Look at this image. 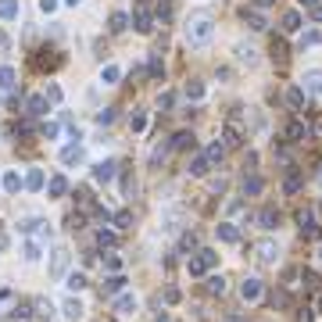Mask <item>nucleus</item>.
<instances>
[{"label":"nucleus","instance_id":"obj_1","mask_svg":"<svg viewBox=\"0 0 322 322\" xmlns=\"http://www.w3.org/2000/svg\"><path fill=\"white\" fill-rule=\"evenodd\" d=\"M211 36H215L211 14H193V18L186 22V43L190 47H204V43H211Z\"/></svg>","mask_w":322,"mask_h":322},{"label":"nucleus","instance_id":"obj_2","mask_svg":"<svg viewBox=\"0 0 322 322\" xmlns=\"http://www.w3.org/2000/svg\"><path fill=\"white\" fill-rule=\"evenodd\" d=\"M215 262H219V254H215V251H197L190 262H186V269H190V276H204Z\"/></svg>","mask_w":322,"mask_h":322},{"label":"nucleus","instance_id":"obj_3","mask_svg":"<svg viewBox=\"0 0 322 322\" xmlns=\"http://www.w3.org/2000/svg\"><path fill=\"white\" fill-rule=\"evenodd\" d=\"M301 90L304 93H315V97H322V68H308L301 75Z\"/></svg>","mask_w":322,"mask_h":322},{"label":"nucleus","instance_id":"obj_4","mask_svg":"<svg viewBox=\"0 0 322 322\" xmlns=\"http://www.w3.org/2000/svg\"><path fill=\"white\" fill-rule=\"evenodd\" d=\"M262 294H265L262 279H243V283H240V297H243V301H262Z\"/></svg>","mask_w":322,"mask_h":322},{"label":"nucleus","instance_id":"obj_5","mask_svg":"<svg viewBox=\"0 0 322 322\" xmlns=\"http://www.w3.org/2000/svg\"><path fill=\"white\" fill-rule=\"evenodd\" d=\"M276 258H279V247H276L272 240L258 243V262H262V265H276Z\"/></svg>","mask_w":322,"mask_h":322},{"label":"nucleus","instance_id":"obj_6","mask_svg":"<svg viewBox=\"0 0 322 322\" xmlns=\"http://www.w3.org/2000/svg\"><path fill=\"white\" fill-rule=\"evenodd\" d=\"M179 222H183V208H168V211L161 215V229H165V233H176Z\"/></svg>","mask_w":322,"mask_h":322},{"label":"nucleus","instance_id":"obj_7","mask_svg":"<svg viewBox=\"0 0 322 322\" xmlns=\"http://www.w3.org/2000/svg\"><path fill=\"white\" fill-rule=\"evenodd\" d=\"M215 233H219L222 243H240V229L233 222H219V226H215Z\"/></svg>","mask_w":322,"mask_h":322},{"label":"nucleus","instance_id":"obj_8","mask_svg":"<svg viewBox=\"0 0 322 322\" xmlns=\"http://www.w3.org/2000/svg\"><path fill=\"white\" fill-rule=\"evenodd\" d=\"M276 222H279V211H276L272 204L258 211V226H262V229H276Z\"/></svg>","mask_w":322,"mask_h":322},{"label":"nucleus","instance_id":"obj_9","mask_svg":"<svg viewBox=\"0 0 322 322\" xmlns=\"http://www.w3.org/2000/svg\"><path fill=\"white\" fill-rule=\"evenodd\" d=\"M136 29H140V33H150V29H154V14H150L147 7H136Z\"/></svg>","mask_w":322,"mask_h":322},{"label":"nucleus","instance_id":"obj_10","mask_svg":"<svg viewBox=\"0 0 322 322\" xmlns=\"http://www.w3.org/2000/svg\"><path fill=\"white\" fill-rule=\"evenodd\" d=\"M93 179H97V183H111V179H115V161H100V165L93 168Z\"/></svg>","mask_w":322,"mask_h":322},{"label":"nucleus","instance_id":"obj_11","mask_svg":"<svg viewBox=\"0 0 322 322\" xmlns=\"http://www.w3.org/2000/svg\"><path fill=\"white\" fill-rule=\"evenodd\" d=\"M115 312H118V315H136V297H133V294H122V297L115 301Z\"/></svg>","mask_w":322,"mask_h":322},{"label":"nucleus","instance_id":"obj_12","mask_svg":"<svg viewBox=\"0 0 322 322\" xmlns=\"http://www.w3.org/2000/svg\"><path fill=\"white\" fill-rule=\"evenodd\" d=\"M304 136H308V126H304V122H290V126H286V140L290 143H301Z\"/></svg>","mask_w":322,"mask_h":322},{"label":"nucleus","instance_id":"obj_13","mask_svg":"<svg viewBox=\"0 0 322 322\" xmlns=\"http://www.w3.org/2000/svg\"><path fill=\"white\" fill-rule=\"evenodd\" d=\"M236 61H240V65H247V68H254V65H258V50L240 43V47H236Z\"/></svg>","mask_w":322,"mask_h":322},{"label":"nucleus","instance_id":"obj_14","mask_svg":"<svg viewBox=\"0 0 322 322\" xmlns=\"http://www.w3.org/2000/svg\"><path fill=\"white\" fill-rule=\"evenodd\" d=\"M262 190H265V179L262 176H247V179H243V193L254 197V193H262Z\"/></svg>","mask_w":322,"mask_h":322},{"label":"nucleus","instance_id":"obj_15","mask_svg":"<svg viewBox=\"0 0 322 322\" xmlns=\"http://www.w3.org/2000/svg\"><path fill=\"white\" fill-rule=\"evenodd\" d=\"M222 147H240V129L236 126H226L222 129Z\"/></svg>","mask_w":322,"mask_h":322},{"label":"nucleus","instance_id":"obj_16","mask_svg":"<svg viewBox=\"0 0 322 322\" xmlns=\"http://www.w3.org/2000/svg\"><path fill=\"white\" fill-rule=\"evenodd\" d=\"M68 265V251H54V262H50V276H61Z\"/></svg>","mask_w":322,"mask_h":322},{"label":"nucleus","instance_id":"obj_17","mask_svg":"<svg viewBox=\"0 0 322 322\" xmlns=\"http://www.w3.org/2000/svg\"><path fill=\"white\" fill-rule=\"evenodd\" d=\"M297 29H301V14L297 11H286L283 14V33H297Z\"/></svg>","mask_w":322,"mask_h":322},{"label":"nucleus","instance_id":"obj_18","mask_svg":"<svg viewBox=\"0 0 322 322\" xmlns=\"http://www.w3.org/2000/svg\"><path fill=\"white\" fill-rule=\"evenodd\" d=\"M172 147H176V150H186V147H193V133H186V129H183V133H176V136H172Z\"/></svg>","mask_w":322,"mask_h":322},{"label":"nucleus","instance_id":"obj_19","mask_svg":"<svg viewBox=\"0 0 322 322\" xmlns=\"http://www.w3.org/2000/svg\"><path fill=\"white\" fill-rule=\"evenodd\" d=\"M286 104L294 107V111H297V107H304V90H301V86H294V90H286Z\"/></svg>","mask_w":322,"mask_h":322},{"label":"nucleus","instance_id":"obj_20","mask_svg":"<svg viewBox=\"0 0 322 322\" xmlns=\"http://www.w3.org/2000/svg\"><path fill=\"white\" fill-rule=\"evenodd\" d=\"M208 168H211V161H208L204 154H197L193 165H190V176H208Z\"/></svg>","mask_w":322,"mask_h":322},{"label":"nucleus","instance_id":"obj_21","mask_svg":"<svg viewBox=\"0 0 322 322\" xmlns=\"http://www.w3.org/2000/svg\"><path fill=\"white\" fill-rule=\"evenodd\" d=\"M61 312H65V319H83V304L75 301V297H68V301H65V308H61Z\"/></svg>","mask_w":322,"mask_h":322},{"label":"nucleus","instance_id":"obj_22","mask_svg":"<svg viewBox=\"0 0 322 322\" xmlns=\"http://www.w3.org/2000/svg\"><path fill=\"white\" fill-rule=\"evenodd\" d=\"M0 86H4L7 93L14 90V68H11V65H4V68H0Z\"/></svg>","mask_w":322,"mask_h":322},{"label":"nucleus","instance_id":"obj_23","mask_svg":"<svg viewBox=\"0 0 322 322\" xmlns=\"http://www.w3.org/2000/svg\"><path fill=\"white\" fill-rule=\"evenodd\" d=\"M29 115H43V111H47V97H29Z\"/></svg>","mask_w":322,"mask_h":322},{"label":"nucleus","instance_id":"obj_24","mask_svg":"<svg viewBox=\"0 0 322 322\" xmlns=\"http://www.w3.org/2000/svg\"><path fill=\"white\" fill-rule=\"evenodd\" d=\"M243 18H247V25H251V29H258V33L265 29V18H262V14H258L254 7H251V11H243Z\"/></svg>","mask_w":322,"mask_h":322},{"label":"nucleus","instance_id":"obj_25","mask_svg":"<svg viewBox=\"0 0 322 322\" xmlns=\"http://www.w3.org/2000/svg\"><path fill=\"white\" fill-rule=\"evenodd\" d=\"M222 154H226V147H222V143H211V147L204 150V158H208L211 165H219V161H222Z\"/></svg>","mask_w":322,"mask_h":322},{"label":"nucleus","instance_id":"obj_26","mask_svg":"<svg viewBox=\"0 0 322 322\" xmlns=\"http://www.w3.org/2000/svg\"><path fill=\"white\" fill-rule=\"evenodd\" d=\"M18 14V0H0V18H14Z\"/></svg>","mask_w":322,"mask_h":322},{"label":"nucleus","instance_id":"obj_27","mask_svg":"<svg viewBox=\"0 0 322 322\" xmlns=\"http://www.w3.org/2000/svg\"><path fill=\"white\" fill-rule=\"evenodd\" d=\"M4 190H7V193H18V190H22L18 172H7V176H4Z\"/></svg>","mask_w":322,"mask_h":322},{"label":"nucleus","instance_id":"obj_28","mask_svg":"<svg viewBox=\"0 0 322 322\" xmlns=\"http://www.w3.org/2000/svg\"><path fill=\"white\" fill-rule=\"evenodd\" d=\"M122 286H126V279H122V276H111V279L104 283V294H122Z\"/></svg>","mask_w":322,"mask_h":322},{"label":"nucleus","instance_id":"obj_29","mask_svg":"<svg viewBox=\"0 0 322 322\" xmlns=\"http://www.w3.org/2000/svg\"><path fill=\"white\" fill-rule=\"evenodd\" d=\"M61 161H65V165L83 161V150H79V147H65V150H61Z\"/></svg>","mask_w":322,"mask_h":322},{"label":"nucleus","instance_id":"obj_30","mask_svg":"<svg viewBox=\"0 0 322 322\" xmlns=\"http://www.w3.org/2000/svg\"><path fill=\"white\" fill-rule=\"evenodd\" d=\"M126 25H129V14H126V11H115V14H111V29H115V33H122Z\"/></svg>","mask_w":322,"mask_h":322},{"label":"nucleus","instance_id":"obj_31","mask_svg":"<svg viewBox=\"0 0 322 322\" xmlns=\"http://www.w3.org/2000/svg\"><path fill=\"white\" fill-rule=\"evenodd\" d=\"M186 97H190V100H201V97H204V83H197V79L186 83Z\"/></svg>","mask_w":322,"mask_h":322},{"label":"nucleus","instance_id":"obj_32","mask_svg":"<svg viewBox=\"0 0 322 322\" xmlns=\"http://www.w3.org/2000/svg\"><path fill=\"white\" fill-rule=\"evenodd\" d=\"M208 294H226V279H222V276H211V279H208Z\"/></svg>","mask_w":322,"mask_h":322},{"label":"nucleus","instance_id":"obj_33","mask_svg":"<svg viewBox=\"0 0 322 322\" xmlns=\"http://www.w3.org/2000/svg\"><path fill=\"white\" fill-rule=\"evenodd\" d=\"M65 190H68V183H65V176H54V179H50V193H54V197H61Z\"/></svg>","mask_w":322,"mask_h":322},{"label":"nucleus","instance_id":"obj_34","mask_svg":"<svg viewBox=\"0 0 322 322\" xmlns=\"http://www.w3.org/2000/svg\"><path fill=\"white\" fill-rule=\"evenodd\" d=\"M83 286H86V276L83 272H72L68 276V290H83Z\"/></svg>","mask_w":322,"mask_h":322},{"label":"nucleus","instance_id":"obj_35","mask_svg":"<svg viewBox=\"0 0 322 322\" xmlns=\"http://www.w3.org/2000/svg\"><path fill=\"white\" fill-rule=\"evenodd\" d=\"M272 54H276V61L283 65V61H286V43H283V40H276V43H272Z\"/></svg>","mask_w":322,"mask_h":322},{"label":"nucleus","instance_id":"obj_36","mask_svg":"<svg viewBox=\"0 0 322 322\" xmlns=\"http://www.w3.org/2000/svg\"><path fill=\"white\" fill-rule=\"evenodd\" d=\"M40 186H43V172L33 168V172H29V190H40Z\"/></svg>","mask_w":322,"mask_h":322},{"label":"nucleus","instance_id":"obj_37","mask_svg":"<svg viewBox=\"0 0 322 322\" xmlns=\"http://www.w3.org/2000/svg\"><path fill=\"white\" fill-rule=\"evenodd\" d=\"M115 226H118V229H129V226H133V215H129V211H118V215H115Z\"/></svg>","mask_w":322,"mask_h":322},{"label":"nucleus","instance_id":"obj_38","mask_svg":"<svg viewBox=\"0 0 322 322\" xmlns=\"http://www.w3.org/2000/svg\"><path fill=\"white\" fill-rule=\"evenodd\" d=\"M319 43H322V33H308L301 40V47H319Z\"/></svg>","mask_w":322,"mask_h":322},{"label":"nucleus","instance_id":"obj_39","mask_svg":"<svg viewBox=\"0 0 322 322\" xmlns=\"http://www.w3.org/2000/svg\"><path fill=\"white\" fill-rule=\"evenodd\" d=\"M165 154H168V147L161 143V147H154V154H150V165H161L165 161Z\"/></svg>","mask_w":322,"mask_h":322},{"label":"nucleus","instance_id":"obj_40","mask_svg":"<svg viewBox=\"0 0 322 322\" xmlns=\"http://www.w3.org/2000/svg\"><path fill=\"white\" fill-rule=\"evenodd\" d=\"M97 122H100V126H111V122H115V111H111V107H104V111L97 115Z\"/></svg>","mask_w":322,"mask_h":322},{"label":"nucleus","instance_id":"obj_41","mask_svg":"<svg viewBox=\"0 0 322 322\" xmlns=\"http://www.w3.org/2000/svg\"><path fill=\"white\" fill-rule=\"evenodd\" d=\"M118 75H122V72H118L115 65H107V68H104V83H118Z\"/></svg>","mask_w":322,"mask_h":322},{"label":"nucleus","instance_id":"obj_42","mask_svg":"<svg viewBox=\"0 0 322 322\" xmlns=\"http://www.w3.org/2000/svg\"><path fill=\"white\" fill-rule=\"evenodd\" d=\"M304 279H308V286H312V290H315V286H322V276H319V272H312V269L304 272Z\"/></svg>","mask_w":322,"mask_h":322},{"label":"nucleus","instance_id":"obj_43","mask_svg":"<svg viewBox=\"0 0 322 322\" xmlns=\"http://www.w3.org/2000/svg\"><path fill=\"white\" fill-rule=\"evenodd\" d=\"M297 190H301V179L290 176V179H286V193H297Z\"/></svg>","mask_w":322,"mask_h":322},{"label":"nucleus","instance_id":"obj_44","mask_svg":"<svg viewBox=\"0 0 322 322\" xmlns=\"http://www.w3.org/2000/svg\"><path fill=\"white\" fill-rule=\"evenodd\" d=\"M176 301H179V290L168 286V290H165V304H176Z\"/></svg>","mask_w":322,"mask_h":322},{"label":"nucleus","instance_id":"obj_45","mask_svg":"<svg viewBox=\"0 0 322 322\" xmlns=\"http://www.w3.org/2000/svg\"><path fill=\"white\" fill-rule=\"evenodd\" d=\"M150 79H161V61H158V57L150 61Z\"/></svg>","mask_w":322,"mask_h":322},{"label":"nucleus","instance_id":"obj_46","mask_svg":"<svg viewBox=\"0 0 322 322\" xmlns=\"http://www.w3.org/2000/svg\"><path fill=\"white\" fill-rule=\"evenodd\" d=\"M25 258H29V262H33V258H40V247H36V243H25Z\"/></svg>","mask_w":322,"mask_h":322},{"label":"nucleus","instance_id":"obj_47","mask_svg":"<svg viewBox=\"0 0 322 322\" xmlns=\"http://www.w3.org/2000/svg\"><path fill=\"white\" fill-rule=\"evenodd\" d=\"M193 243H197V236H193V233H186V236H183V243H179V247H183V251H190Z\"/></svg>","mask_w":322,"mask_h":322},{"label":"nucleus","instance_id":"obj_48","mask_svg":"<svg viewBox=\"0 0 322 322\" xmlns=\"http://www.w3.org/2000/svg\"><path fill=\"white\" fill-rule=\"evenodd\" d=\"M143 126H147V118H143V115H133V129H136V133H140Z\"/></svg>","mask_w":322,"mask_h":322},{"label":"nucleus","instance_id":"obj_49","mask_svg":"<svg viewBox=\"0 0 322 322\" xmlns=\"http://www.w3.org/2000/svg\"><path fill=\"white\" fill-rule=\"evenodd\" d=\"M97 240H100V247H111V243H115V236H111V233H100Z\"/></svg>","mask_w":322,"mask_h":322},{"label":"nucleus","instance_id":"obj_50","mask_svg":"<svg viewBox=\"0 0 322 322\" xmlns=\"http://www.w3.org/2000/svg\"><path fill=\"white\" fill-rule=\"evenodd\" d=\"M40 7H43V11H54V7H57V0H40Z\"/></svg>","mask_w":322,"mask_h":322},{"label":"nucleus","instance_id":"obj_51","mask_svg":"<svg viewBox=\"0 0 322 322\" xmlns=\"http://www.w3.org/2000/svg\"><path fill=\"white\" fill-rule=\"evenodd\" d=\"M312 319H315L312 312H301V315H297V322H312Z\"/></svg>","mask_w":322,"mask_h":322},{"label":"nucleus","instance_id":"obj_52","mask_svg":"<svg viewBox=\"0 0 322 322\" xmlns=\"http://www.w3.org/2000/svg\"><path fill=\"white\" fill-rule=\"evenodd\" d=\"M312 18H315V22H322V4H319V7H312Z\"/></svg>","mask_w":322,"mask_h":322},{"label":"nucleus","instance_id":"obj_53","mask_svg":"<svg viewBox=\"0 0 322 322\" xmlns=\"http://www.w3.org/2000/svg\"><path fill=\"white\" fill-rule=\"evenodd\" d=\"M301 7H319V0H297Z\"/></svg>","mask_w":322,"mask_h":322},{"label":"nucleus","instance_id":"obj_54","mask_svg":"<svg viewBox=\"0 0 322 322\" xmlns=\"http://www.w3.org/2000/svg\"><path fill=\"white\" fill-rule=\"evenodd\" d=\"M4 47H7V36H4V33H0V50H4Z\"/></svg>","mask_w":322,"mask_h":322},{"label":"nucleus","instance_id":"obj_55","mask_svg":"<svg viewBox=\"0 0 322 322\" xmlns=\"http://www.w3.org/2000/svg\"><path fill=\"white\" fill-rule=\"evenodd\" d=\"M154 322H168V315H165V312H161V315H158V319H154Z\"/></svg>","mask_w":322,"mask_h":322},{"label":"nucleus","instance_id":"obj_56","mask_svg":"<svg viewBox=\"0 0 322 322\" xmlns=\"http://www.w3.org/2000/svg\"><path fill=\"white\" fill-rule=\"evenodd\" d=\"M269 4H272V0H258V7H269Z\"/></svg>","mask_w":322,"mask_h":322},{"label":"nucleus","instance_id":"obj_57","mask_svg":"<svg viewBox=\"0 0 322 322\" xmlns=\"http://www.w3.org/2000/svg\"><path fill=\"white\" fill-rule=\"evenodd\" d=\"M319 308H322V297H319Z\"/></svg>","mask_w":322,"mask_h":322},{"label":"nucleus","instance_id":"obj_58","mask_svg":"<svg viewBox=\"0 0 322 322\" xmlns=\"http://www.w3.org/2000/svg\"><path fill=\"white\" fill-rule=\"evenodd\" d=\"M319 258H322V247H319Z\"/></svg>","mask_w":322,"mask_h":322},{"label":"nucleus","instance_id":"obj_59","mask_svg":"<svg viewBox=\"0 0 322 322\" xmlns=\"http://www.w3.org/2000/svg\"><path fill=\"white\" fill-rule=\"evenodd\" d=\"M68 4H75V0H68Z\"/></svg>","mask_w":322,"mask_h":322},{"label":"nucleus","instance_id":"obj_60","mask_svg":"<svg viewBox=\"0 0 322 322\" xmlns=\"http://www.w3.org/2000/svg\"><path fill=\"white\" fill-rule=\"evenodd\" d=\"M236 322H243V319H236Z\"/></svg>","mask_w":322,"mask_h":322}]
</instances>
